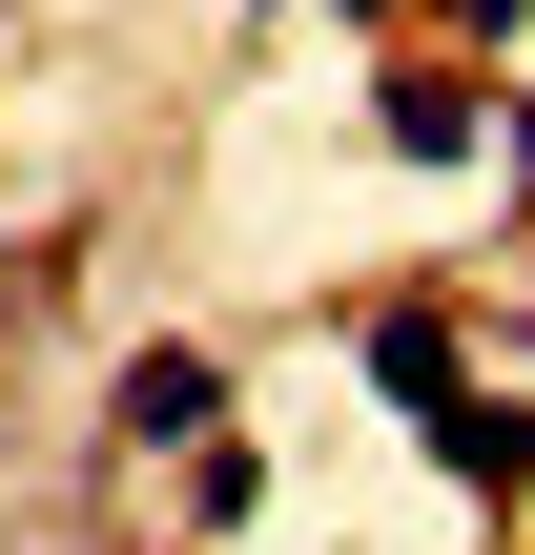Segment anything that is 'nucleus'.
I'll use <instances>...</instances> for the list:
<instances>
[{
  "mask_svg": "<svg viewBox=\"0 0 535 555\" xmlns=\"http://www.w3.org/2000/svg\"><path fill=\"white\" fill-rule=\"evenodd\" d=\"M515 185H535V82H515Z\"/></svg>",
  "mask_w": 535,
  "mask_h": 555,
  "instance_id": "nucleus-6",
  "label": "nucleus"
},
{
  "mask_svg": "<svg viewBox=\"0 0 535 555\" xmlns=\"http://www.w3.org/2000/svg\"><path fill=\"white\" fill-rule=\"evenodd\" d=\"M124 433H144V453H206V433H227V371H206V350H124Z\"/></svg>",
  "mask_w": 535,
  "mask_h": 555,
  "instance_id": "nucleus-1",
  "label": "nucleus"
},
{
  "mask_svg": "<svg viewBox=\"0 0 535 555\" xmlns=\"http://www.w3.org/2000/svg\"><path fill=\"white\" fill-rule=\"evenodd\" d=\"M454 21H474V41H515V21H535V0H454Z\"/></svg>",
  "mask_w": 535,
  "mask_h": 555,
  "instance_id": "nucleus-5",
  "label": "nucleus"
},
{
  "mask_svg": "<svg viewBox=\"0 0 535 555\" xmlns=\"http://www.w3.org/2000/svg\"><path fill=\"white\" fill-rule=\"evenodd\" d=\"M392 144H412V165H474L495 103H474V82H392Z\"/></svg>",
  "mask_w": 535,
  "mask_h": 555,
  "instance_id": "nucleus-4",
  "label": "nucleus"
},
{
  "mask_svg": "<svg viewBox=\"0 0 535 555\" xmlns=\"http://www.w3.org/2000/svg\"><path fill=\"white\" fill-rule=\"evenodd\" d=\"M433 474H454V494H535V412L454 391V412H433Z\"/></svg>",
  "mask_w": 535,
  "mask_h": 555,
  "instance_id": "nucleus-2",
  "label": "nucleus"
},
{
  "mask_svg": "<svg viewBox=\"0 0 535 555\" xmlns=\"http://www.w3.org/2000/svg\"><path fill=\"white\" fill-rule=\"evenodd\" d=\"M371 391H392V412H412V433H433V412H454V391H474V371H454V330H433V309H392V330H371Z\"/></svg>",
  "mask_w": 535,
  "mask_h": 555,
  "instance_id": "nucleus-3",
  "label": "nucleus"
}]
</instances>
